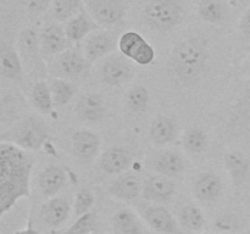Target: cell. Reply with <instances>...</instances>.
<instances>
[{
  "label": "cell",
  "mask_w": 250,
  "mask_h": 234,
  "mask_svg": "<svg viewBox=\"0 0 250 234\" xmlns=\"http://www.w3.org/2000/svg\"><path fill=\"white\" fill-rule=\"evenodd\" d=\"M151 167L158 175L167 178L181 177L186 171V162L176 151L164 150L156 154L151 160Z\"/></svg>",
  "instance_id": "cell-18"
},
{
  "label": "cell",
  "mask_w": 250,
  "mask_h": 234,
  "mask_svg": "<svg viewBox=\"0 0 250 234\" xmlns=\"http://www.w3.org/2000/svg\"><path fill=\"white\" fill-rule=\"evenodd\" d=\"M97 227V216L94 212H88L83 216L76 218L65 234H90Z\"/></svg>",
  "instance_id": "cell-35"
},
{
  "label": "cell",
  "mask_w": 250,
  "mask_h": 234,
  "mask_svg": "<svg viewBox=\"0 0 250 234\" xmlns=\"http://www.w3.org/2000/svg\"><path fill=\"white\" fill-rule=\"evenodd\" d=\"M242 227V221L236 214H224L214 222V228L220 233L224 232H238Z\"/></svg>",
  "instance_id": "cell-36"
},
{
  "label": "cell",
  "mask_w": 250,
  "mask_h": 234,
  "mask_svg": "<svg viewBox=\"0 0 250 234\" xmlns=\"http://www.w3.org/2000/svg\"><path fill=\"white\" fill-rule=\"evenodd\" d=\"M84 5L100 27L121 23L127 12L124 0H84Z\"/></svg>",
  "instance_id": "cell-9"
},
{
  "label": "cell",
  "mask_w": 250,
  "mask_h": 234,
  "mask_svg": "<svg viewBox=\"0 0 250 234\" xmlns=\"http://www.w3.org/2000/svg\"><path fill=\"white\" fill-rule=\"evenodd\" d=\"M143 217L150 228L161 234H185L173 214L161 205L148 206L143 211Z\"/></svg>",
  "instance_id": "cell-14"
},
{
  "label": "cell",
  "mask_w": 250,
  "mask_h": 234,
  "mask_svg": "<svg viewBox=\"0 0 250 234\" xmlns=\"http://www.w3.org/2000/svg\"><path fill=\"white\" fill-rule=\"evenodd\" d=\"M31 100L33 106L41 114L49 115L53 111L54 100L49 80H36L31 89Z\"/></svg>",
  "instance_id": "cell-28"
},
{
  "label": "cell",
  "mask_w": 250,
  "mask_h": 234,
  "mask_svg": "<svg viewBox=\"0 0 250 234\" xmlns=\"http://www.w3.org/2000/svg\"><path fill=\"white\" fill-rule=\"evenodd\" d=\"M49 131L45 122L39 117L27 116L2 134L1 141L15 144L23 150H41L49 140Z\"/></svg>",
  "instance_id": "cell-3"
},
{
  "label": "cell",
  "mask_w": 250,
  "mask_h": 234,
  "mask_svg": "<svg viewBox=\"0 0 250 234\" xmlns=\"http://www.w3.org/2000/svg\"><path fill=\"white\" fill-rule=\"evenodd\" d=\"M132 163V156L127 149L122 146H111L100 156V168L107 175H122L127 172Z\"/></svg>",
  "instance_id": "cell-19"
},
{
  "label": "cell",
  "mask_w": 250,
  "mask_h": 234,
  "mask_svg": "<svg viewBox=\"0 0 250 234\" xmlns=\"http://www.w3.org/2000/svg\"><path fill=\"white\" fill-rule=\"evenodd\" d=\"M193 192L198 200L202 202H214L221 196L222 180L216 173H200L194 180Z\"/></svg>",
  "instance_id": "cell-21"
},
{
  "label": "cell",
  "mask_w": 250,
  "mask_h": 234,
  "mask_svg": "<svg viewBox=\"0 0 250 234\" xmlns=\"http://www.w3.org/2000/svg\"><path fill=\"white\" fill-rule=\"evenodd\" d=\"M14 234H39V232L37 231V229L34 228L33 226H32L31 222H28V224H27L26 228H24V229H21V231L15 232Z\"/></svg>",
  "instance_id": "cell-41"
},
{
  "label": "cell",
  "mask_w": 250,
  "mask_h": 234,
  "mask_svg": "<svg viewBox=\"0 0 250 234\" xmlns=\"http://www.w3.org/2000/svg\"><path fill=\"white\" fill-rule=\"evenodd\" d=\"M219 234H242L239 232H224V233H219Z\"/></svg>",
  "instance_id": "cell-42"
},
{
  "label": "cell",
  "mask_w": 250,
  "mask_h": 234,
  "mask_svg": "<svg viewBox=\"0 0 250 234\" xmlns=\"http://www.w3.org/2000/svg\"><path fill=\"white\" fill-rule=\"evenodd\" d=\"M95 204V196L94 193L88 188H83V189L78 190L76 194L75 200H73V214H75L76 218L83 216V214H88L92 211L93 206Z\"/></svg>",
  "instance_id": "cell-34"
},
{
  "label": "cell",
  "mask_w": 250,
  "mask_h": 234,
  "mask_svg": "<svg viewBox=\"0 0 250 234\" xmlns=\"http://www.w3.org/2000/svg\"><path fill=\"white\" fill-rule=\"evenodd\" d=\"M67 175L60 166L50 165L42 171L39 176V189L46 199L55 197L65 187Z\"/></svg>",
  "instance_id": "cell-22"
},
{
  "label": "cell",
  "mask_w": 250,
  "mask_h": 234,
  "mask_svg": "<svg viewBox=\"0 0 250 234\" xmlns=\"http://www.w3.org/2000/svg\"><path fill=\"white\" fill-rule=\"evenodd\" d=\"M181 224L190 232H198L204 227L205 218L203 211L194 204H186L178 212Z\"/></svg>",
  "instance_id": "cell-31"
},
{
  "label": "cell",
  "mask_w": 250,
  "mask_h": 234,
  "mask_svg": "<svg viewBox=\"0 0 250 234\" xmlns=\"http://www.w3.org/2000/svg\"><path fill=\"white\" fill-rule=\"evenodd\" d=\"M198 14L212 24H222L229 19V5L227 0H199Z\"/></svg>",
  "instance_id": "cell-25"
},
{
  "label": "cell",
  "mask_w": 250,
  "mask_h": 234,
  "mask_svg": "<svg viewBox=\"0 0 250 234\" xmlns=\"http://www.w3.org/2000/svg\"><path fill=\"white\" fill-rule=\"evenodd\" d=\"M33 160L15 144H0V216L31 195Z\"/></svg>",
  "instance_id": "cell-1"
},
{
  "label": "cell",
  "mask_w": 250,
  "mask_h": 234,
  "mask_svg": "<svg viewBox=\"0 0 250 234\" xmlns=\"http://www.w3.org/2000/svg\"><path fill=\"white\" fill-rule=\"evenodd\" d=\"M54 0H21V4L24 9L32 15H41L45 11Z\"/></svg>",
  "instance_id": "cell-38"
},
{
  "label": "cell",
  "mask_w": 250,
  "mask_h": 234,
  "mask_svg": "<svg viewBox=\"0 0 250 234\" xmlns=\"http://www.w3.org/2000/svg\"><path fill=\"white\" fill-rule=\"evenodd\" d=\"M39 44L43 56H58L72 46L65 28L58 23H49L41 29Z\"/></svg>",
  "instance_id": "cell-11"
},
{
  "label": "cell",
  "mask_w": 250,
  "mask_h": 234,
  "mask_svg": "<svg viewBox=\"0 0 250 234\" xmlns=\"http://www.w3.org/2000/svg\"><path fill=\"white\" fill-rule=\"evenodd\" d=\"M234 111L244 123L250 124V87L241 93L234 104Z\"/></svg>",
  "instance_id": "cell-37"
},
{
  "label": "cell",
  "mask_w": 250,
  "mask_h": 234,
  "mask_svg": "<svg viewBox=\"0 0 250 234\" xmlns=\"http://www.w3.org/2000/svg\"><path fill=\"white\" fill-rule=\"evenodd\" d=\"M238 28H239V32H241L242 37L246 38L247 40H250V6L246 10L243 16L241 17Z\"/></svg>",
  "instance_id": "cell-39"
},
{
  "label": "cell",
  "mask_w": 250,
  "mask_h": 234,
  "mask_svg": "<svg viewBox=\"0 0 250 234\" xmlns=\"http://www.w3.org/2000/svg\"><path fill=\"white\" fill-rule=\"evenodd\" d=\"M19 53L24 68L37 80L46 79L49 67L43 58L39 44V33L33 27H26L19 34Z\"/></svg>",
  "instance_id": "cell-5"
},
{
  "label": "cell",
  "mask_w": 250,
  "mask_h": 234,
  "mask_svg": "<svg viewBox=\"0 0 250 234\" xmlns=\"http://www.w3.org/2000/svg\"><path fill=\"white\" fill-rule=\"evenodd\" d=\"M143 17L155 31H171L182 21L183 6L180 0H150L144 6Z\"/></svg>",
  "instance_id": "cell-4"
},
{
  "label": "cell",
  "mask_w": 250,
  "mask_h": 234,
  "mask_svg": "<svg viewBox=\"0 0 250 234\" xmlns=\"http://www.w3.org/2000/svg\"><path fill=\"white\" fill-rule=\"evenodd\" d=\"M224 163L232 184L241 187L247 182L250 173V161L247 155L241 151H229L225 155Z\"/></svg>",
  "instance_id": "cell-24"
},
{
  "label": "cell",
  "mask_w": 250,
  "mask_h": 234,
  "mask_svg": "<svg viewBox=\"0 0 250 234\" xmlns=\"http://www.w3.org/2000/svg\"><path fill=\"white\" fill-rule=\"evenodd\" d=\"M89 63L83 53V49H80L78 46H71L60 55L55 56L49 68V72L55 78H63L68 80L77 79L85 75Z\"/></svg>",
  "instance_id": "cell-6"
},
{
  "label": "cell",
  "mask_w": 250,
  "mask_h": 234,
  "mask_svg": "<svg viewBox=\"0 0 250 234\" xmlns=\"http://www.w3.org/2000/svg\"><path fill=\"white\" fill-rule=\"evenodd\" d=\"M239 75H241L242 77L246 78L250 77V53L248 54V56L244 58L242 65L239 66Z\"/></svg>",
  "instance_id": "cell-40"
},
{
  "label": "cell",
  "mask_w": 250,
  "mask_h": 234,
  "mask_svg": "<svg viewBox=\"0 0 250 234\" xmlns=\"http://www.w3.org/2000/svg\"><path fill=\"white\" fill-rule=\"evenodd\" d=\"M84 6V0H54L51 16L58 22H68Z\"/></svg>",
  "instance_id": "cell-30"
},
{
  "label": "cell",
  "mask_w": 250,
  "mask_h": 234,
  "mask_svg": "<svg viewBox=\"0 0 250 234\" xmlns=\"http://www.w3.org/2000/svg\"><path fill=\"white\" fill-rule=\"evenodd\" d=\"M134 75L133 61L125 55L111 54L105 58L100 70V77L110 87H121L128 83Z\"/></svg>",
  "instance_id": "cell-8"
},
{
  "label": "cell",
  "mask_w": 250,
  "mask_h": 234,
  "mask_svg": "<svg viewBox=\"0 0 250 234\" xmlns=\"http://www.w3.org/2000/svg\"><path fill=\"white\" fill-rule=\"evenodd\" d=\"M51 94H53L55 106H65L75 98L77 88L71 80L63 78H51L49 79Z\"/></svg>",
  "instance_id": "cell-29"
},
{
  "label": "cell",
  "mask_w": 250,
  "mask_h": 234,
  "mask_svg": "<svg viewBox=\"0 0 250 234\" xmlns=\"http://www.w3.org/2000/svg\"><path fill=\"white\" fill-rule=\"evenodd\" d=\"M111 223L115 234H143L138 217L129 209H121L115 212Z\"/></svg>",
  "instance_id": "cell-27"
},
{
  "label": "cell",
  "mask_w": 250,
  "mask_h": 234,
  "mask_svg": "<svg viewBox=\"0 0 250 234\" xmlns=\"http://www.w3.org/2000/svg\"><path fill=\"white\" fill-rule=\"evenodd\" d=\"M199 234H208V233H199Z\"/></svg>",
  "instance_id": "cell-43"
},
{
  "label": "cell",
  "mask_w": 250,
  "mask_h": 234,
  "mask_svg": "<svg viewBox=\"0 0 250 234\" xmlns=\"http://www.w3.org/2000/svg\"><path fill=\"white\" fill-rule=\"evenodd\" d=\"M176 192V185L170 178L161 175L149 176L143 182L142 195L146 201L154 204H166L172 199Z\"/></svg>",
  "instance_id": "cell-12"
},
{
  "label": "cell",
  "mask_w": 250,
  "mask_h": 234,
  "mask_svg": "<svg viewBox=\"0 0 250 234\" xmlns=\"http://www.w3.org/2000/svg\"><path fill=\"white\" fill-rule=\"evenodd\" d=\"M76 114L85 122H97L104 117L105 101L98 93H87L80 98L76 104Z\"/></svg>",
  "instance_id": "cell-23"
},
{
  "label": "cell",
  "mask_w": 250,
  "mask_h": 234,
  "mask_svg": "<svg viewBox=\"0 0 250 234\" xmlns=\"http://www.w3.org/2000/svg\"><path fill=\"white\" fill-rule=\"evenodd\" d=\"M182 143L185 150L189 154H202L208 148V136L203 129L194 127L185 132Z\"/></svg>",
  "instance_id": "cell-33"
},
{
  "label": "cell",
  "mask_w": 250,
  "mask_h": 234,
  "mask_svg": "<svg viewBox=\"0 0 250 234\" xmlns=\"http://www.w3.org/2000/svg\"><path fill=\"white\" fill-rule=\"evenodd\" d=\"M0 76L19 84L23 83L24 66L19 50L5 41L0 46Z\"/></svg>",
  "instance_id": "cell-13"
},
{
  "label": "cell",
  "mask_w": 250,
  "mask_h": 234,
  "mask_svg": "<svg viewBox=\"0 0 250 234\" xmlns=\"http://www.w3.org/2000/svg\"><path fill=\"white\" fill-rule=\"evenodd\" d=\"M177 136V123L168 116H159L151 122L150 139L156 145H166L175 140Z\"/></svg>",
  "instance_id": "cell-26"
},
{
  "label": "cell",
  "mask_w": 250,
  "mask_h": 234,
  "mask_svg": "<svg viewBox=\"0 0 250 234\" xmlns=\"http://www.w3.org/2000/svg\"><path fill=\"white\" fill-rule=\"evenodd\" d=\"M149 90L143 85L131 88L126 94V106L133 114H143L149 106Z\"/></svg>",
  "instance_id": "cell-32"
},
{
  "label": "cell",
  "mask_w": 250,
  "mask_h": 234,
  "mask_svg": "<svg viewBox=\"0 0 250 234\" xmlns=\"http://www.w3.org/2000/svg\"><path fill=\"white\" fill-rule=\"evenodd\" d=\"M71 144H72L73 155L82 162H89L99 153L102 141L100 136L94 132L81 129L73 133Z\"/></svg>",
  "instance_id": "cell-16"
},
{
  "label": "cell",
  "mask_w": 250,
  "mask_h": 234,
  "mask_svg": "<svg viewBox=\"0 0 250 234\" xmlns=\"http://www.w3.org/2000/svg\"><path fill=\"white\" fill-rule=\"evenodd\" d=\"M208 60L207 40L200 37H190L172 49L167 62L168 72L178 84L190 85L203 75Z\"/></svg>",
  "instance_id": "cell-2"
},
{
  "label": "cell",
  "mask_w": 250,
  "mask_h": 234,
  "mask_svg": "<svg viewBox=\"0 0 250 234\" xmlns=\"http://www.w3.org/2000/svg\"><path fill=\"white\" fill-rule=\"evenodd\" d=\"M120 37L111 31L98 29L84 39L83 53L89 62L107 58L119 48Z\"/></svg>",
  "instance_id": "cell-10"
},
{
  "label": "cell",
  "mask_w": 250,
  "mask_h": 234,
  "mask_svg": "<svg viewBox=\"0 0 250 234\" xmlns=\"http://www.w3.org/2000/svg\"><path fill=\"white\" fill-rule=\"evenodd\" d=\"M100 29V26L94 21L92 15L88 12L87 7H83L78 15H76L73 19L66 23L65 31L67 34V38L72 44H80L84 40L89 34L93 32Z\"/></svg>",
  "instance_id": "cell-17"
},
{
  "label": "cell",
  "mask_w": 250,
  "mask_h": 234,
  "mask_svg": "<svg viewBox=\"0 0 250 234\" xmlns=\"http://www.w3.org/2000/svg\"><path fill=\"white\" fill-rule=\"evenodd\" d=\"M119 50L134 63L148 66L155 60V50L153 46L134 31H128L120 36Z\"/></svg>",
  "instance_id": "cell-7"
},
{
  "label": "cell",
  "mask_w": 250,
  "mask_h": 234,
  "mask_svg": "<svg viewBox=\"0 0 250 234\" xmlns=\"http://www.w3.org/2000/svg\"><path fill=\"white\" fill-rule=\"evenodd\" d=\"M143 190V182L141 177L134 172H127L120 175L107 188V192L112 197L121 201L136 200Z\"/></svg>",
  "instance_id": "cell-15"
},
{
  "label": "cell",
  "mask_w": 250,
  "mask_h": 234,
  "mask_svg": "<svg viewBox=\"0 0 250 234\" xmlns=\"http://www.w3.org/2000/svg\"><path fill=\"white\" fill-rule=\"evenodd\" d=\"M71 202L65 196H55L49 199L41 210L42 218L46 226L58 228L70 217Z\"/></svg>",
  "instance_id": "cell-20"
}]
</instances>
